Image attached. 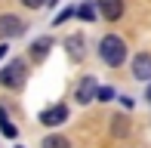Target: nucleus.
<instances>
[{
	"mask_svg": "<svg viewBox=\"0 0 151 148\" xmlns=\"http://www.w3.org/2000/svg\"><path fill=\"white\" fill-rule=\"evenodd\" d=\"M99 56L105 65H111V68H117V65L127 62V43L117 37V34H108L99 40Z\"/></svg>",
	"mask_w": 151,
	"mask_h": 148,
	"instance_id": "1",
	"label": "nucleus"
},
{
	"mask_svg": "<svg viewBox=\"0 0 151 148\" xmlns=\"http://www.w3.org/2000/svg\"><path fill=\"white\" fill-rule=\"evenodd\" d=\"M25 74H28V65H25L22 59H12L9 65H3V68H0V83L9 86V90H16V86L25 83Z\"/></svg>",
	"mask_w": 151,
	"mask_h": 148,
	"instance_id": "2",
	"label": "nucleus"
},
{
	"mask_svg": "<svg viewBox=\"0 0 151 148\" xmlns=\"http://www.w3.org/2000/svg\"><path fill=\"white\" fill-rule=\"evenodd\" d=\"M65 120H68V108L65 105H50V108L40 111V124L43 126H59V124H65Z\"/></svg>",
	"mask_w": 151,
	"mask_h": 148,
	"instance_id": "3",
	"label": "nucleus"
},
{
	"mask_svg": "<svg viewBox=\"0 0 151 148\" xmlns=\"http://www.w3.org/2000/svg\"><path fill=\"white\" fill-rule=\"evenodd\" d=\"M96 93H99L96 77H83V80L77 83V90H74V99H77L80 105H86V102H93V99H96Z\"/></svg>",
	"mask_w": 151,
	"mask_h": 148,
	"instance_id": "4",
	"label": "nucleus"
},
{
	"mask_svg": "<svg viewBox=\"0 0 151 148\" xmlns=\"http://www.w3.org/2000/svg\"><path fill=\"white\" fill-rule=\"evenodd\" d=\"M96 9L102 12V19L117 22V19L123 16V0H96Z\"/></svg>",
	"mask_w": 151,
	"mask_h": 148,
	"instance_id": "5",
	"label": "nucleus"
},
{
	"mask_svg": "<svg viewBox=\"0 0 151 148\" xmlns=\"http://www.w3.org/2000/svg\"><path fill=\"white\" fill-rule=\"evenodd\" d=\"M25 34V22L16 16H0V37H19Z\"/></svg>",
	"mask_w": 151,
	"mask_h": 148,
	"instance_id": "6",
	"label": "nucleus"
},
{
	"mask_svg": "<svg viewBox=\"0 0 151 148\" xmlns=\"http://www.w3.org/2000/svg\"><path fill=\"white\" fill-rule=\"evenodd\" d=\"M133 77L151 80V56H148V52H139V56L133 59Z\"/></svg>",
	"mask_w": 151,
	"mask_h": 148,
	"instance_id": "7",
	"label": "nucleus"
},
{
	"mask_svg": "<svg viewBox=\"0 0 151 148\" xmlns=\"http://www.w3.org/2000/svg\"><path fill=\"white\" fill-rule=\"evenodd\" d=\"M65 46H68V56H71L74 62L83 59V37H80V34H71V37L65 40Z\"/></svg>",
	"mask_w": 151,
	"mask_h": 148,
	"instance_id": "8",
	"label": "nucleus"
},
{
	"mask_svg": "<svg viewBox=\"0 0 151 148\" xmlns=\"http://www.w3.org/2000/svg\"><path fill=\"white\" fill-rule=\"evenodd\" d=\"M50 46H52V40L50 37H40V40H34L31 43V56H34V62H40V59L50 52Z\"/></svg>",
	"mask_w": 151,
	"mask_h": 148,
	"instance_id": "9",
	"label": "nucleus"
},
{
	"mask_svg": "<svg viewBox=\"0 0 151 148\" xmlns=\"http://www.w3.org/2000/svg\"><path fill=\"white\" fill-rule=\"evenodd\" d=\"M40 148H71V142H68L65 136H46Z\"/></svg>",
	"mask_w": 151,
	"mask_h": 148,
	"instance_id": "10",
	"label": "nucleus"
},
{
	"mask_svg": "<svg viewBox=\"0 0 151 148\" xmlns=\"http://www.w3.org/2000/svg\"><path fill=\"white\" fill-rule=\"evenodd\" d=\"M0 130H3V136H9V139H16V133H19L16 126H12V120L6 117V111H3V108H0Z\"/></svg>",
	"mask_w": 151,
	"mask_h": 148,
	"instance_id": "11",
	"label": "nucleus"
},
{
	"mask_svg": "<svg viewBox=\"0 0 151 148\" xmlns=\"http://www.w3.org/2000/svg\"><path fill=\"white\" fill-rule=\"evenodd\" d=\"M77 16L86 19V22H93V19H96V6H93V3H83V6L77 9Z\"/></svg>",
	"mask_w": 151,
	"mask_h": 148,
	"instance_id": "12",
	"label": "nucleus"
},
{
	"mask_svg": "<svg viewBox=\"0 0 151 148\" xmlns=\"http://www.w3.org/2000/svg\"><path fill=\"white\" fill-rule=\"evenodd\" d=\"M96 99H99V102H111V99H114V90H111V86H99Z\"/></svg>",
	"mask_w": 151,
	"mask_h": 148,
	"instance_id": "13",
	"label": "nucleus"
},
{
	"mask_svg": "<svg viewBox=\"0 0 151 148\" xmlns=\"http://www.w3.org/2000/svg\"><path fill=\"white\" fill-rule=\"evenodd\" d=\"M114 133H117V136L127 133V117H114Z\"/></svg>",
	"mask_w": 151,
	"mask_h": 148,
	"instance_id": "14",
	"label": "nucleus"
},
{
	"mask_svg": "<svg viewBox=\"0 0 151 148\" xmlns=\"http://www.w3.org/2000/svg\"><path fill=\"white\" fill-rule=\"evenodd\" d=\"M22 3H25V6H28V9H40V6H43V3H46V0H22Z\"/></svg>",
	"mask_w": 151,
	"mask_h": 148,
	"instance_id": "15",
	"label": "nucleus"
},
{
	"mask_svg": "<svg viewBox=\"0 0 151 148\" xmlns=\"http://www.w3.org/2000/svg\"><path fill=\"white\" fill-rule=\"evenodd\" d=\"M71 16H74V9H65V12H59V16H56V25H62L65 19H71Z\"/></svg>",
	"mask_w": 151,
	"mask_h": 148,
	"instance_id": "16",
	"label": "nucleus"
},
{
	"mask_svg": "<svg viewBox=\"0 0 151 148\" xmlns=\"http://www.w3.org/2000/svg\"><path fill=\"white\" fill-rule=\"evenodd\" d=\"M6 50H9V46H3V43H0V59H3V56H6Z\"/></svg>",
	"mask_w": 151,
	"mask_h": 148,
	"instance_id": "17",
	"label": "nucleus"
},
{
	"mask_svg": "<svg viewBox=\"0 0 151 148\" xmlns=\"http://www.w3.org/2000/svg\"><path fill=\"white\" fill-rule=\"evenodd\" d=\"M145 99H148V102H151V83H148V93H145Z\"/></svg>",
	"mask_w": 151,
	"mask_h": 148,
	"instance_id": "18",
	"label": "nucleus"
}]
</instances>
